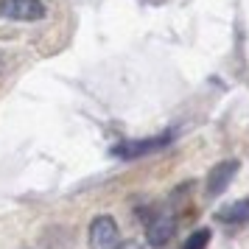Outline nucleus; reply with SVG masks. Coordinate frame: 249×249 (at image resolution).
Here are the masks:
<instances>
[{
	"instance_id": "f257e3e1",
	"label": "nucleus",
	"mask_w": 249,
	"mask_h": 249,
	"mask_svg": "<svg viewBox=\"0 0 249 249\" xmlns=\"http://www.w3.org/2000/svg\"><path fill=\"white\" fill-rule=\"evenodd\" d=\"M121 244V230L112 215H98L90 224V249H118Z\"/></svg>"
},
{
	"instance_id": "0eeeda50",
	"label": "nucleus",
	"mask_w": 249,
	"mask_h": 249,
	"mask_svg": "<svg viewBox=\"0 0 249 249\" xmlns=\"http://www.w3.org/2000/svg\"><path fill=\"white\" fill-rule=\"evenodd\" d=\"M207 241H210V230H199L188 238V244L182 249H207Z\"/></svg>"
},
{
	"instance_id": "7ed1b4c3",
	"label": "nucleus",
	"mask_w": 249,
	"mask_h": 249,
	"mask_svg": "<svg viewBox=\"0 0 249 249\" xmlns=\"http://www.w3.org/2000/svg\"><path fill=\"white\" fill-rule=\"evenodd\" d=\"M235 174H238V162L235 160H224L221 165H215V168L210 171V177H207V193H210V196L224 193L227 188H230V182H232Z\"/></svg>"
},
{
	"instance_id": "f03ea898",
	"label": "nucleus",
	"mask_w": 249,
	"mask_h": 249,
	"mask_svg": "<svg viewBox=\"0 0 249 249\" xmlns=\"http://www.w3.org/2000/svg\"><path fill=\"white\" fill-rule=\"evenodd\" d=\"M0 17L17 23H36L45 17V6L39 0H0Z\"/></svg>"
},
{
	"instance_id": "20e7f679",
	"label": "nucleus",
	"mask_w": 249,
	"mask_h": 249,
	"mask_svg": "<svg viewBox=\"0 0 249 249\" xmlns=\"http://www.w3.org/2000/svg\"><path fill=\"white\" fill-rule=\"evenodd\" d=\"M168 140H171V132L157 137V140L151 137V140H140V143H121V146H115V154L118 157H143V154H151V151L162 148Z\"/></svg>"
},
{
	"instance_id": "423d86ee",
	"label": "nucleus",
	"mask_w": 249,
	"mask_h": 249,
	"mask_svg": "<svg viewBox=\"0 0 249 249\" xmlns=\"http://www.w3.org/2000/svg\"><path fill=\"white\" fill-rule=\"evenodd\" d=\"M218 221L224 224H249V199L227 204L224 210H218Z\"/></svg>"
},
{
	"instance_id": "6e6552de",
	"label": "nucleus",
	"mask_w": 249,
	"mask_h": 249,
	"mask_svg": "<svg viewBox=\"0 0 249 249\" xmlns=\"http://www.w3.org/2000/svg\"><path fill=\"white\" fill-rule=\"evenodd\" d=\"M118 249H143L140 244H135V241H126V244H121Z\"/></svg>"
},
{
	"instance_id": "39448f33",
	"label": "nucleus",
	"mask_w": 249,
	"mask_h": 249,
	"mask_svg": "<svg viewBox=\"0 0 249 249\" xmlns=\"http://www.w3.org/2000/svg\"><path fill=\"white\" fill-rule=\"evenodd\" d=\"M174 230H177V224H174L171 215H157V218L148 224V244H151V247L168 244V238L174 235Z\"/></svg>"
}]
</instances>
